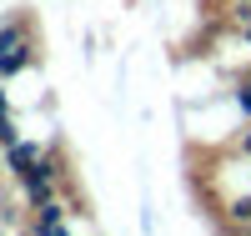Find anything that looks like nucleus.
Here are the masks:
<instances>
[{"label": "nucleus", "mask_w": 251, "mask_h": 236, "mask_svg": "<svg viewBox=\"0 0 251 236\" xmlns=\"http://www.w3.org/2000/svg\"><path fill=\"white\" fill-rule=\"evenodd\" d=\"M20 66H25V35L10 26V30H0V76H10Z\"/></svg>", "instance_id": "obj_1"}, {"label": "nucleus", "mask_w": 251, "mask_h": 236, "mask_svg": "<svg viewBox=\"0 0 251 236\" xmlns=\"http://www.w3.org/2000/svg\"><path fill=\"white\" fill-rule=\"evenodd\" d=\"M231 221H241V226H246V221H251V196H246V201H236V206H231Z\"/></svg>", "instance_id": "obj_4"}, {"label": "nucleus", "mask_w": 251, "mask_h": 236, "mask_svg": "<svg viewBox=\"0 0 251 236\" xmlns=\"http://www.w3.org/2000/svg\"><path fill=\"white\" fill-rule=\"evenodd\" d=\"M0 141H5V146L15 141V131H10V111H5V96H0Z\"/></svg>", "instance_id": "obj_3"}, {"label": "nucleus", "mask_w": 251, "mask_h": 236, "mask_svg": "<svg viewBox=\"0 0 251 236\" xmlns=\"http://www.w3.org/2000/svg\"><path fill=\"white\" fill-rule=\"evenodd\" d=\"M40 236H71V231L60 226V221H40Z\"/></svg>", "instance_id": "obj_5"}, {"label": "nucleus", "mask_w": 251, "mask_h": 236, "mask_svg": "<svg viewBox=\"0 0 251 236\" xmlns=\"http://www.w3.org/2000/svg\"><path fill=\"white\" fill-rule=\"evenodd\" d=\"M246 35H251V26H246Z\"/></svg>", "instance_id": "obj_6"}, {"label": "nucleus", "mask_w": 251, "mask_h": 236, "mask_svg": "<svg viewBox=\"0 0 251 236\" xmlns=\"http://www.w3.org/2000/svg\"><path fill=\"white\" fill-rule=\"evenodd\" d=\"M5 151H10V166L20 171V176H25V171H35V166H40V151H35V146H20V141H10Z\"/></svg>", "instance_id": "obj_2"}]
</instances>
